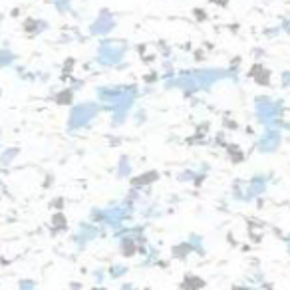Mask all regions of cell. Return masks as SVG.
I'll return each instance as SVG.
<instances>
[{"label":"cell","instance_id":"1","mask_svg":"<svg viewBox=\"0 0 290 290\" xmlns=\"http://www.w3.org/2000/svg\"><path fill=\"white\" fill-rule=\"evenodd\" d=\"M252 76H256V82H258V83H263V85H269V82H270V74H269L263 66H254Z\"/></svg>","mask_w":290,"mask_h":290},{"label":"cell","instance_id":"2","mask_svg":"<svg viewBox=\"0 0 290 290\" xmlns=\"http://www.w3.org/2000/svg\"><path fill=\"white\" fill-rule=\"evenodd\" d=\"M155 177H157V173H149V175H141V177H137L133 183H135V185H143V183H147V181H155Z\"/></svg>","mask_w":290,"mask_h":290},{"label":"cell","instance_id":"3","mask_svg":"<svg viewBox=\"0 0 290 290\" xmlns=\"http://www.w3.org/2000/svg\"><path fill=\"white\" fill-rule=\"evenodd\" d=\"M191 284H193V286H203V282H201V280H195V278H187V280H185V286H191Z\"/></svg>","mask_w":290,"mask_h":290},{"label":"cell","instance_id":"5","mask_svg":"<svg viewBox=\"0 0 290 290\" xmlns=\"http://www.w3.org/2000/svg\"><path fill=\"white\" fill-rule=\"evenodd\" d=\"M215 2H217L219 6H227V4H228V0H215Z\"/></svg>","mask_w":290,"mask_h":290},{"label":"cell","instance_id":"4","mask_svg":"<svg viewBox=\"0 0 290 290\" xmlns=\"http://www.w3.org/2000/svg\"><path fill=\"white\" fill-rule=\"evenodd\" d=\"M133 250H135V247H131V245H129V241H125V247H124V252H125V254H131Z\"/></svg>","mask_w":290,"mask_h":290}]
</instances>
